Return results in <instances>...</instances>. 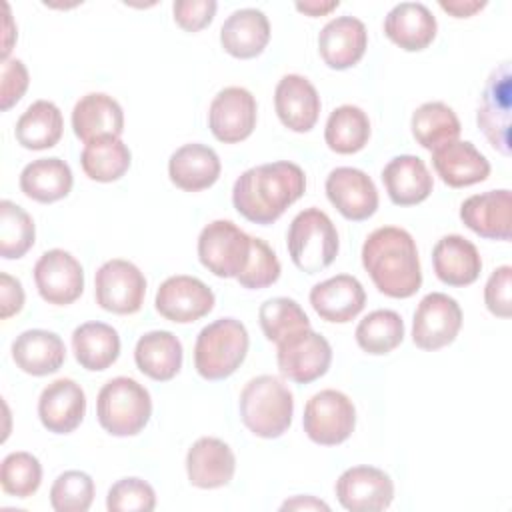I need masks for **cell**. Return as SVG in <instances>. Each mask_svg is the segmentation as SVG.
<instances>
[{
	"instance_id": "cell-1",
	"label": "cell",
	"mask_w": 512,
	"mask_h": 512,
	"mask_svg": "<svg viewBox=\"0 0 512 512\" xmlns=\"http://www.w3.org/2000/svg\"><path fill=\"white\" fill-rule=\"evenodd\" d=\"M306 190L304 170L288 160L268 162L242 172L232 188V204L246 220L276 222Z\"/></svg>"
},
{
	"instance_id": "cell-2",
	"label": "cell",
	"mask_w": 512,
	"mask_h": 512,
	"mask_svg": "<svg viewBox=\"0 0 512 512\" xmlns=\"http://www.w3.org/2000/svg\"><path fill=\"white\" fill-rule=\"evenodd\" d=\"M362 266L390 298H410L422 286L418 248L404 228L382 226L370 232L362 246Z\"/></svg>"
},
{
	"instance_id": "cell-3",
	"label": "cell",
	"mask_w": 512,
	"mask_h": 512,
	"mask_svg": "<svg viewBox=\"0 0 512 512\" xmlns=\"http://www.w3.org/2000/svg\"><path fill=\"white\" fill-rule=\"evenodd\" d=\"M238 406L244 426L254 436L278 438L292 424L294 396L278 376L262 374L248 380Z\"/></svg>"
},
{
	"instance_id": "cell-4",
	"label": "cell",
	"mask_w": 512,
	"mask_h": 512,
	"mask_svg": "<svg viewBox=\"0 0 512 512\" xmlns=\"http://www.w3.org/2000/svg\"><path fill=\"white\" fill-rule=\"evenodd\" d=\"M248 344V330L240 320L218 318L196 336L194 368L204 380H224L240 368Z\"/></svg>"
},
{
	"instance_id": "cell-5",
	"label": "cell",
	"mask_w": 512,
	"mask_h": 512,
	"mask_svg": "<svg viewBox=\"0 0 512 512\" xmlns=\"http://www.w3.org/2000/svg\"><path fill=\"white\" fill-rule=\"evenodd\" d=\"M100 426L112 436H136L152 416L150 392L128 376L108 380L96 398Z\"/></svg>"
},
{
	"instance_id": "cell-6",
	"label": "cell",
	"mask_w": 512,
	"mask_h": 512,
	"mask_svg": "<svg viewBox=\"0 0 512 512\" xmlns=\"http://www.w3.org/2000/svg\"><path fill=\"white\" fill-rule=\"evenodd\" d=\"M286 246L298 270L316 274L334 262L340 244L336 226L328 214L320 208H306L290 222Z\"/></svg>"
},
{
	"instance_id": "cell-7",
	"label": "cell",
	"mask_w": 512,
	"mask_h": 512,
	"mask_svg": "<svg viewBox=\"0 0 512 512\" xmlns=\"http://www.w3.org/2000/svg\"><path fill=\"white\" fill-rule=\"evenodd\" d=\"M252 236L230 220L206 224L198 236V258L218 278H236L248 264Z\"/></svg>"
},
{
	"instance_id": "cell-8",
	"label": "cell",
	"mask_w": 512,
	"mask_h": 512,
	"mask_svg": "<svg viewBox=\"0 0 512 512\" xmlns=\"http://www.w3.org/2000/svg\"><path fill=\"white\" fill-rule=\"evenodd\" d=\"M306 436L320 446H336L350 438L356 426V408L340 390H320L304 406Z\"/></svg>"
},
{
	"instance_id": "cell-9",
	"label": "cell",
	"mask_w": 512,
	"mask_h": 512,
	"mask_svg": "<svg viewBox=\"0 0 512 512\" xmlns=\"http://www.w3.org/2000/svg\"><path fill=\"white\" fill-rule=\"evenodd\" d=\"M146 278L140 268L124 258L106 260L94 276L96 304L112 314H134L142 308Z\"/></svg>"
},
{
	"instance_id": "cell-10",
	"label": "cell",
	"mask_w": 512,
	"mask_h": 512,
	"mask_svg": "<svg viewBox=\"0 0 512 512\" xmlns=\"http://www.w3.org/2000/svg\"><path fill=\"white\" fill-rule=\"evenodd\" d=\"M510 104L512 68L510 62H502L490 72L476 112L478 128L502 156H510Z\"/></svg>"
},
{
	"instance_id": "cell-11",
	"label": "cell",
	"mask_w": 512,
	"mask_h": 512,
	"mask_svg": "<svg viewBox=\"0 0 512 512\" xmlns=\"http://www.w3.org/2000/svg\"><path fill=\"white\" fill-rule=\"evenodd\" d=\"M276 346V362L280 374L296 384H310L324 376L330 368V342L312 328L300 330Z\"/></svg>"
},
{
	"instance_id": "cell-12",
	"label": "cell",
	"mask_w": 512,
	"mask_h": 512,
	"mask_svg": "<svg viewBox=\"0 0 512 512\" xmlns=\"http://www.w3.org/2000/svg\"><path fill=\"white\" fill-rule=\"evenodd\" d=\"M462 328L460 304L444 294H426L412 320V342L422 350H438L452 344Z\"/></svg>"
},
{
	"instance_id": "cell-13",
	"label": "cell",
	"mask_w": 512,
	"mask_h": 512,
	"mask_svg": "<svg viewBox=\"0 0 512 512\" xmlns=\"http://www.w3.org/2000/svg\"><path fill=\"white\" fill-rule=\"evenodd\" d=\"M214 292L198 278L176 274L166 278L156 290V312L176 324H190L214 308Z\"/></svg>"
},
{
	"instance_id": "cell-14",
	"label": "cell",
	"mask_w": 512,
	"mask_h": 512,
	"mask_svg": "<svg viewBox=\"0 0 512 512\" xmlns=\"http://www.w3.org/2000/svg\"><path fill=\"white\" fill-rule=\"evenodd\" d=\"M256 98L242 86L222 88L208 110V126L216 140L236 144L246 140L256 126Z\"/></svg>"
},
{
	"instance_id": "cell-15",
	"label": "cell",
	"mask_w": 512,
	"mask_h": 512,
	"mask_svg": "<svg viewBox=\"0 0 512 512\" xmlns=\"http://www.w3.org/2000/svg\"><path fill=\"white\" fill-rule=\"evenodd\" d=\"M34 282L38 294L54 306H66L84 292L82 264L66 250H46L34 264Z\"/></svg>"
},
{
	"instance_id": "cell-16",
	"label": "cell",
	"mask_w": 512,
	"mask_h": 512,
	"mask_svg": "<svg viewBox=\"0 0 512 512\" xmlns=\"http://www.w3.org/2000/svg\"><path fill=\"white\" fill-rule=\"evenodd\" d=\"M336 498L350 512H380L392 504L394 482L374 466H352L336 480Z\"/></svg>"
},
{
	"instance_id": "cell-17",
	"label": "cell",
	"mask_w": 512,
	"mask_h": 512,
	"mask_svg": "<svg viewBox=\"0 0 512 512\" xmlns=\"http://www.w3.org/2000/svg\"><path fill=\"white\" fill-rule=\"evenodd\" d=\"M326 196L352 222L368 220L378 210V190L372 178L352 166H338L326 178Z\"/></svg>"
},
{
	"instance_id": "cell-18",
	"label": "cell",
	"mask_w": 512,
	"mask_h": 512,
	"mask_svg": "<svg viewBox=\"0 0 512 512\" xmlns=\"http://www.w3.org/2000/svg\"><path fill=\"white\" fill-rule=\"evenodd\" d=\"M86 414V394L72 378L50 382L38 398V418L48 432L70 434Z\"/></svg>"
},
{
	"instance_id": "cell-19",
	"label": "cell",
	"mask_w": 512,
	"mask_h": 512,
	"mask_svg": "<svg viewBox=\"0 0 512 512\" xmlns=\"http://www.w3.org/2000/svg\"><path fill=\"white\" fill-rule=\"evenodd\" d=\"M236 472V456L232 448L214 436L198 438L186 454V474L192 486L202 490L222 488L230 484Z\"/></svg>"
},
{
	"instance_id": "cell-20",
	"label": "cell",
	"mask_w": 512,
	"mask_h": 512,
	"mask_svg": "<svg viewBox=\"0 0 512 512\" xmlns=\"http://www.w3.org/2000/svg\"><path fill=\"white\" fill-rule=\"evenodd\" d=\"M460 220L478 236L490 240H510L512 234V194L508 188L488 190L466 198L460 206Z\"/></svg>"
},
{
	"instance_id": "cell-21",
	"label": "cell",
	"mask_w": 512,
	"mask_h": 512,
	"mask_svg": "<svg viewBox=\"0 0 512 512\" xmlns=\"http://www.w3.org/2000/svg\"><path fill=\"white\" fill-rule=\"evenodd\" d=\"M368 46V32L362 20L338 16L324 24L318 34V52L326 66L346 70L360 62Z\"/></svg>"
},
{
	"instance_id": "cell-22",
	"label": "cell",
	"mask_w": 512,
	"mask_h": 512,
	"mask_svg": "<svg viewBox=\"0 0 512 512\" xmlns=\"http://www.w3.org/2000/svg\"><path fill=\"white\" fill-rule=\"evenodd\" d=\"M274 108L288 130L308 132L318 122L320 96L308 78L300 74H286L276 84Z\"/></svg>"
},
{
	"instance_id": "cell-23",
	"label": "cell",
	"mask_w": 512,
	"mask_h": 512,
	"mask_svg": "<svg viewBox=\"0 0 512 512\" xmlns=\"http://www.w3.org/2000/svg\"><path fill=\"white\" fill-rule=\"evenodd\" d=\"M72 130L84 144L104 138H120L124 132L122 106L104 92H90L74 104Z\"/></svg>"
},
{
	"instance_id": "cell-24",
	"label": "cell",
	"mask_w": 512,
	"mask_h": 512,
	"mask_svg": "<svg viewBox=\"0 0 512 512\" xmlns=\"http://www.w3.org/2000/svg\"><path fill=\"white\" fill-rule=\"evenodd\" d=\"M310 304L322 320L346 324L362 312L366 304V292L358 278L350 274H338L312 286Z\"/></svg>"
},
{
	"instance_id": "cell-25",
	"label": "cell",
	"mask_w": 512,
	"mask_h": 512,
	"mask_svg": "<svg viewBox=\"0 0 512 512\" xmlns=\"http://www.w3.org/2000/svg\"><path fill=\"white\" fill-rule=\"evenodd\" d=\"M432 166L440 180L450 188L484 182L490 174V162L468 140H454L432 150Z\"/></svg>"
},
{
	"instance_id": "cell-26",
	"label": "cell",
	"mask_w": 512,
	"mask_h": 512,
	"mask_svg": "<svg viewBox=\"0 0 512 512\" xmlns=\"http://www.w3.org/2000/svg\"><path fill=\"white\" fill-rule=\"evenodd\" d=\"M382 182L388 198L396 206L420 204L434 188V178L424 160L412 154L394 156L382 170Z\"/></svg>"
},
{
	"instance_id": "cell-27",
	"label": "cell",
	"mask_w": 512,
	"mask_h": 512,
	"mask_svg": "<svg viewBox=\"0 0 512 512\" xmlns=\"http://www.w3.org/2000/svg\"><path fill=\"white\" fill-rule=\"evenodd\" d=\"M436 30V18L422 2H400L384 18V34L406 52L424 50Z\"/></svg>"
},
{
	"instance_id": "cell-28",
	"label": "cell",
	"mask_w": 512,
	"mask_h": 512,
	"mask_svg": "<svg viewBox=\"0 0 512 512\" xmlns=\"http://www.w3.org/2000/svg\"><path fill=\"white\" fill-rule=\"evenodd\" d=\"M12 360L26 374L46 376L62 368L66 360V348L56 332L32 328L14 338Z\"/></svg>"
},
{
	"instance_id": "cell-29",
	"label": "cell",
	"mask_w": 512,
	"mask_h": 512,
	"mask_svg": "<svg viewBox=\"0 0 512 512\" xmlns=\"http://www.w3.org/2000/svg\"><path fill=\"white\" fill-rule=\"evenodd\" d=\"M270 40L268 16L258 8L234 10L220 28V44L234 58H256Z\"/></svg>"
},
{
	"instance_id": "cell-30",
	"label": "cell",
	"mask_w": 512,
	"mask_h": 512,
	"mask_svg": "<svg viewBox=\"0 0 512 512\" xmlns=\"http://www.w3.org/2000/svg\"><path fill=\"white\" fill-rule=\"evenodd\" d=\"M432 266L444 284L468 286L480 276L482 258L470 240L460 234H448L432 248Z\"/></svg>"
},
{
	"instance_id": "cell-31",
	"label": "cell",
	"mask_w": 512,
	"mask_h": 512,
	"mask_svg": "<svg viewBox=\"0 0 512 512\" xmlns=\"http://www.w3.org/2000/svg\"><path fill=\"white\" fill-rule=\"evenodd\" d=\"M220 158L206 144H184L168 160V176L174 186L186 192L210 188L220 176Z\"/></svg>"
},
{
	"instance_id": "cell-32",
	"label": "cell",
	"mask_w": 512,
	"mask_h": 512,
	"mask_svg": "<svg viewBox=\"0 0 512 512\" xmlns=\"http://www.w3.org/2000/svg\"><path fill=\"white\" fill-rule=\"evenodd\" d=\"M134 362L152 380H172L182 368V342L168 330H152L138 338Z\"/></svg>"
},
{
	"instance_id": "cell-33",
	"label": "cell",
	"mask_w": 512,
	"mask_h": 512,
	"mask_svg": "<svg viewBox=\"0 0 512 512\" xmlns=\"http://www.w3.org/2000/svg\"><path fill=\"white\" fill-rule=\"evenodd\" d=\"M20 190L24 196L52 204L70 194L74 178L70 166L62 158H38L26 164L20 172Z\"/></svg>"
},
{
	"instance_id": "cell-34",
	"label": "cell",
	"mask_w": 512,
	"mask_h": 512,
	"mask_svg": "<svg viewBox=\"0 0 512 512\" xmlns=\"http://www.w3.org/2000/svg\"><path fill=\"white\" fill-rule=\"evenodd\" d=\"M72 350L82 368L100 372L118 360L120 336L106 322H84L72 332Z\"/></svg>"
},
{
	"instance_id": "cell-35",
	"label": "cell",
	"mask_w": 512,
	"mask_h": 512,
	"mask_svg": "<svg viewBox=\"0 0 512 512\" xmlns=\"http://www.w3.org/2000/svg\"><path fill=\"white\" fill-rule=\"evenodd\" d=\"M64 130L60 108L50 100L32 102L16 122L14 136L28 150H46L58 144Z\"/></svg>"
},
{
	"instance_id": "cell-36",
	"label": "cell",
	"mask_w": 512,
	"mask_h": 512,
	"mask_svg": "<svg viewBox=\"0 0 512 512\" xmlns=\"http://www.w3.org/2000/svg\"><path fill=\"white\" fill-rule=\"evenodd\" d=\"M410 128L416 142L430 152L458 140L462 130L458 116L444 102H424L418 106L412 114Z\"/></svg>"
},
{
	"instance_id": "cell-37",
	"label": "cell",
	"mask_w": 512,
	"mask_h": 512,
	"mask_svg": "<svg viewBox=\"0 0 512 512\" xmlns=\"http://www.w3.org/2000/svg\"><path fill=\"white\" fill-rule=\"evenodd\" d=\"M368 138H370V120L362 108L354 104H342L330 112L324 128V140L332 152L336 154L360 152L368 144Z\"/></svg>"
},
{
	"instance_id": "cell-38",
	"label": "cell",
	"mask_w": 512,
	"mask_h": 512,
	"mask_svg": "<svg viewBox=\"0 0 512 512\" xmlns=\"http://www.w3.org/2000/svg\"><path fill=\"white\" fill-rule=\"evenodd\" d=\"M132 164L130 148L120 138H104L84 146L80 166L90 180L116 182Z\"/></svg>"
},
{
	"instance_id": "cell-39",
	"label": "cell",
	"mask_w": 512,
	"mask_h": 512,
	"mask_svg": "<svg viewBox=\"0 0 512 512\" xmlns=\"http://www.w3.org/2000/svg\"><path fill=\"white\" fill-rule=\"evenodd\" d=\"M356 344L374 356L392 352L404 340V322L394 310H374L356 326Z\"/></svg>"
},
{
	"instance_id": "cell-40",
	"label": "cell",
	"mask_w": 512,
	"mask_h": 512,
	"mask_svg": "<svg viewBox=\"0 0 512 512\" xmlns=\"http://www.w3.org/2000/svg\"><path fill=\"white\" fill-rule=\"evenodd\" d=\"M36 238L32 216L12 200L0 202V256L6 260L22 258Z\"/></svg>"
},
{
	"instance_id": "cell-41",
	"label": "cell",
	"mask_w": 512,
	"mask_h": 512,
	"mask_svg": "<svg viewBox=\"0 0 512 512\" xmlns=\"http://www.w3.org/2000/svg\"><path fill=\"white\" fill-rule=\"evenodd\" d=\"M258 320L264 336L278 344L288 336L310 328V320L300 304L286 296H276L266 300L258 310Z\"/></svg>"
},
{
	"instance_id": "cell-42",
	"label": "cell",
	"mask_w": 512,
	"mask_h": 512,
	"mask_svg": "<svg viewBox=\"0 0 512 512\" xmlns=\"http://www.w3.org/2000/svg\"><path fill=\"white\" fill-rule=\"evenodd\" d=\"M42 482V464L30 452H10L0 466L2 490L16 498L32 496Z\"/></svg>"
},
{
	"instance_id": "cell-43",
	"label": "cell",
	"mask_w": 512,
	"mask_h": 512,
	"mask_svg": "<svg viewBox=\"0 0 512 512\" xmlns=\"http://www.w3.org/2000/svg\"><path fill=\"white\" fill-rule=\"evenodd\" d=\"M94 480L82 470L62 472L50 488V506L56 512H86L94 500Z\"/></svg>"
},
{
	"instance_id": "cell-44",
	"label": "cell",
	"mask_w": 512,
	"mask_h": 512,
	"mask_svg": "<svg viewBox=\"0 0 512 512\" xmlns=\"http://www.w3.org/2000/svg\"><path fill=\"white\" fill-rule=\"evenodd\" d=\"M280 262L274 250L262 240L252 236V252L246 268L236 276L238 284L248 290H260L280 278Z\"/></svg>"
},
{
	"instance_id": "cell-45",
	"label": "cell",
	"mask_w": 512,
	"mask_h": 512,
	"mask_svg": "<svg viewBox=\"0 0 512 512\" xmlns=\"http://www.w3.org/2000/svg\"><path fill=\"white\" fill-rule=\"evenodd\" d=\"M156 506L154 488L142 478H122L114 482L106 496L110 512H150Z\"/></svg>"
},
{
	"instance_id": "cell-46",
	"label": "cell",
	"mask_w": 512,
	"mask_h": 512,
	"mask_svg": "<svg viewBox=\"0 0 512 512\" xmlns=\"http://www.w3.org/2000/svg\"><path fill=\"white\" fill-rule=\"evenodd\" d=\"M512 268L508 264L496 268L486 286H484V304L486 308L500 318H508L512 314V300H510V292H512Z\"/></svg>"
},
{
	"instance_id": "cell-47",
	"label": "cell",
	"mask_w": 512,
	"mask_h": 512,
	"mask_svg": "<svg viewBox=\"0 0 512 512\" xmlns=\"http://www.w3.org/2000/svg\"><path fill=\"white\" fill-rule=\"evenodd\" d=\"M30 82L28 70L22 60L8 58L2 62V80H0V108L10 110L26 92Z\"/></svg>"
},
{
	"instance_id": "cell-48",
	"label": "cell",
	"mask_w": 512,
	"mask_h": 512,
	"mask_svg": "<svg viewBox=\"0 0 512 512\" xmlns=\"http://www.w3.org/2000/svg\"><path fill=\"white\" fill-rule=\"evenodd\" d=\"M218 4L214 0H178L172 6L176 24L186 32H198L206 28L214 14Z\"/></svg>"
},
{
	"instance_id": "cell-49",
	"label": "cell",
	"mask_w": 512,
	"mask_h": 512,
	"mask_svg": "<svg viewBox=\"0 0 512 512\" xmlns=\"http://www.w3.org/2000/svg\"><path fill=\"white\" fill-rule=\"evenodd\" d=\"M24 308L22 282L8 272H0V316L6 320Z\"/></svg>"
},
{
	"instance_id": "cell-50",
	"label": "cell",
	"mask_w": 512,
	"mask_h": 512,
	"mask_svg": "<svg viewBox=\"0 0 512 512\" xmlns=\"http://www.w3.org/2000/svg\"><path fill=\"white\" fill-rule=\"evenodd\" d=\"M486 6V2H476V0H452V2H446V0H440V8L450 12L454 18H468V16H474L478 10H482Z\"/></svg>"
},
{
	"instance_id": "cell-51",
	"label": "cell",
	"mask_w": 512,
	"mask_h": 512,
	"mask_svg": "<svg viewBox=\"0 0 512 512\" xmlns=\"http://www.w3.org/2000/svg\"><path fill=\"white\" fill-rule=\"evenodd\" d=\"M280 510H324L328 512L330 506L314 496H294L290 500H286Z\"/></svg>"
},
{
	"instance_id": "cell-52",
	"label": "cell",
	"mask_w": 512,
	"mask_h": 512,
	"mask_svg": "<svg viewBox=\"0 0 512 512\" xmlns=\"http://www.w3.org/2000/svg\"><path fill=\"white\" fill-rule=\"evenodd\" d=\"M338 0H332V2H318V0H310V2H296V10L308 14V16H324L328 14L330 10L338 8Z\"/></svg>"
},
{
	"instance_id": "cell-53",
	"label": "cell",
	"mask_w": 512,
	"mask_h": 512,
	"mask_svg": "<svg viewBox=\"0 0 512 512\" xmlns=\"http://www.w3.org/2000/svg\"><path fill=\"white\" fill-rule=\"evenodd\" d=\"M4 10H6V40H4V48H2V58H4V60H8V54H10V50H12V46H10V38H8V36H12V34H14V30H12L10 6H8V4H4Z\"/></svg>"
}]
</instances>
